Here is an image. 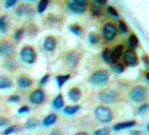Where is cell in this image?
I'll return each instance as SVG.
<instances>
[{
    "mask_svg": "<svg viewBox=\"0 0 149 135\" xmlns=\"http://www.w3.org/2000/svg\"><path fill=\"white\" fill-rule=\"evenodd\" d=\"M136 122L134 120H129V121L121 122L113 125V130L115 131H120L122 130H125L127 128H131L134 126H135Z\"/></svg>",
    "mask_w": 149,
    "mask_h": 135,
    "instance_id": "4fadbf2b",
    "label": "cell"
},
{
    "mask_svg": "<svg viewBox=\"0 0 149 135\" xmlns=\"http://www.w3.org/2000/svg\"><path fill=\"white\" fill-rule=\"evenodd\" d=\"M70 31L74 35L80 36L82 34V28L77 24H74L70 27Z\"/></svg>",
    "mask_w": 149,
    "mask_h": 135,
    "instance_id": "f546056e",
    "label": "cell"
},
{
    "mask_svg": "<svg viewBox=\"0 0 149 135\" xmlns=\"http://www.w3.org/2000/svg\"><path fill=\"white\" fill-rule=\"evenodd\" d=\"M107 13L109 14L110 16L113 17L114 19H119V15H118V12L114 8L111 6H109L107 8Z\"/></svg>",
    "mask_w": 149,
    "mask_h": 135,
    "instance_id": "e575fe53",
    "label": "cell"
},
{
    "mask_svg": "<svg viewBox=\"0 0 149 135\" xmlns=\"http://www.w3.org/2000/svg\"><path fill=\"white\" fill-rule=\"evenodd\" d=\"M124 51V47L122 45H119L118 47H116L113 51H111V57H112V62L113 63H117L120 57L121 56Z\"/></svg>",
    "mask_w": 149,
    "mask_h": 135,
    "instance_id": "2e32d148",
    "label": "cell"
},
{
    "mask_svg": "<svg viewBox=\"0 0 149 135\" xmlns=\"http://www.w3.org/2000/svg\"><path fill=\"white\" fill-rule=\"evenodd\" d=\"M109 74L106 70H98L90 77V82L94 86H104L107 83Z\"/></svg>",
    "mask_w": 149,
    "mask_h": 135,
    "instance_id": "6da1fadb",
    "label": "cell"
},
{
    "mask_svg": "<svg viewBox=\"0 0 149 135\" xmlns=\"http://www.w3.org/2000/svg\"><path fill=\"white\" fill-rule=\"evenodd\" d=\"M53 107L55 110H60L63 106V97L62 94H59L55 99L54 100L52 103Z\"/></svg>",
    "mask_w": 149,
    "mask_h": 135,
    "instance_id": "ffe728a7",
    "label": "cell"
},
{
    "mask_svg": "<svg viewBox=\"0 0 149 135\" xmlns=\"http://www.w3.org/2000/svg\"><path fill=\"white\" fill-rule=\"evenodd\" d=\"M32 84L33 82H32L31 79L27 77H21L17 80V85L19 88L22 89V90L29 88L32 85Z\"/></svg>",
    "mask_w": 149,
    "mask_h": 135,
    "instance_id": "9a60e30c",
    "label": "cell"
},
{
    "mask_svg": "<svg viewBox=\"0 0 149 135\" xmlns=\"http://www.w3.org/2000/svg\"><path fill=\"white\" fill-rule=\"evenodd\" d=\"M131 135H141V132L139 131L134 130V131H131Z\"/></svg>",
    "mask_w": 149,
    "mask_h": 135,
    "instance_id": "7dc6e473",
    "label": "cell"
},
{
    "mask_svg": "<svg viewBox=\"0 0 149 135\" xmlns=\"http://www.w3.org/2000/svg\"><path fill=\"white\" fill-rule=\"evenodd\" d=\"M146 97V90L141 86L134 87L130 92V97L134 102L140 103L145 100Z\"/></svg>",
    "mask_w": 149,
    "mask_h": 135,
    "instance_id": "5b68a950",
    "label": "cell"
},
{
    "mask_svg": "<svg viewBox=\"0 0 149 135\" xmlns=\"http://www.w3.org/2000/svg\"><path fill=\"white\" fill-rule=\"evenodd\" d=\"M111 68L116 73H121L125 71V67L121 63H114L111 64Z\"/></svg>",
    "mask_w": 149,
    "mask_h": 135,
    "instance_id": "83f0119b",
    "label": "cell"
},
{
    "mask_svg": "<svg viewBox=\"0 0 149 135\" xmlns=\"http://www.w3.org/2000/svg\"><path fill=\"white\" fill-rule=\"evenodd\" d=\"M39 126V120L35 118H30L25 123V128L27 130H34Z\"/></svg>",
    "mask_w": 149,
    "mask_h": 135,
    "instance_id": "e0dca14e",
    "label": "cell"
},
{
    "mask_svg": "<svg viewBox=\"0 0 149 135\" xmlns=\"http://www.w3.org/2000/svg\"><path fill=\"white\" fill-rule=\"evenodd\" d=\"M20 57L24 63L27 64H32L36 60V53L31 47H23L20 51Z\"/></svg>",
    "mask_w": 149,
    "mask_h": 135,
    "instance_id": "277c9868",
    "label": "cell"
},
{
    "mask_svg": "<svg viewBox=\"0 0 149 135\" xmlns=\"http://www.w3.org/2000/svg\"><path fill=\"white\" fill-rule=\"evenodd\" d=\"M93 2H94L96 4H97L98 6H104V5L106 4V3H107V1H106V0H93Z\"/></svg>",
    "mask_w": 149,
    "mask_h": 135,
    "instance_id": "ee69618b",
    "label": "cell"
},
{
    "mask_svg": "<svg viewBox=\"0 0 149 135\" xmlns=\"http://www.w3.org/2000/svg\"><path fill=\"white\" fill-rule=\"evenodd\" d=\"M68 9L75 14H83L86 11L87 2L85 0H70L67 4Z\"/></svg>",
    "mask_w": 149,
    "mask_h": 135,
    "instance_id": "7a4b0ae2",
    "label": "cell"
},
{
    "mask_svg": "<svg viewBox=\"0 0 149 135\" xmlns=\"http://www.w3.org/2000/svg\"><path fill=\"white\" fill-rule=\"evenodd\" d=\"M117 32V28L111 23H106L103 27V35L107 40H111L115 37Z\"/></svg>",
    "mask_w": 149,
    "mask_h": 135,
    "instance_id": "9c48e42d",
    "label": "cell"
},
{
    "mask_svg": "<svg viewBox=\"0 0 149 135\" xmlns=\"http://www.w3.org/2000/svg\"><path fill=\"white\" fill-rule=\"evenodd\" d=\"M49 135H62L61 132H60L59 130L56 129V130H54V131H52L49 134Z\"/></svg>",
    "mask_w": 149,
    "mask_h": 135,
    "instance_id": "f6af8a7d",
    "label": "cell"
},
{
    "mask_svg": "<svg viewBox=\"0 0 149 135\" xmlns=\"http://www.w3.org/2000/svg\"><path fill=\"white\" fill-rule=\"evenodd\" d=\"M75 135H89L87 134V133H84V132H79V133H77Z\"/></svg>",
    "mask_w": 149,
    "mask_h": 135,
    "instance_id": "c3c4849f",
    "label": "cell"
},
{
    "mask_svg": "<svg viewBox=\"0 0 149 135\" xmlns=\"http://www.w3.org/2000/svg\"><path fill=\"white\" fill-rule=\"evenodd\" d=\"M56 120H57V117H56V114L51 113V114L47 116V117L43 119L42 124L44 127H49L51 126V125H53V124L56 121Z\"/></svg>",
    "mask_w": 149,
    "mask_h": 135,
    "instance_id": "ac0fdd59",
    "label": "cell"
},
{
    "mask_svg": "<svg viewBox=\"0 0 149 135\" xmlns=\"http://www.w3.org/2000/svg\"><path fill=\"white\" fill-rule=\"evenodd\" d=\"M9 124V120L6 118L0 117V127H6Z\"/></svg>",
    "mask_w": 149,
    "mask_h": 135,
    "instance_id": "ab89813d",
    "label": "cell"
},
{
    "mask_svg": "<svg viewBox=\"0 0 149 135\" xmlns=\"http://www.w3.org/2000/svg\"><path fill=\"white\" fill-rule=\"evenodd\" d=\"M91 12L93 16H100V12H101V9H100V6H98L97 4H96L94 2H92V4L91 5Z\"/></svg>",
    "mask_w": 149,
    "mask_h": 135,
    "instance_id": "f1b7e54d",
    "label": "cell"
},
{
    "mask_svg": "<svg viewBox=\"0 0 149 135\" xmlns=\"http://www.w3.org/2000/svg\"><path fill=\"white\" fill-rule=\"evenodd\" d=\"M7 28H8L7 16L3 15L0 17V33H6Z\"/></svg>",
    "mask_w": 149,
    "mask_h": 135,
    "instance_id": "603a6c76",
    "label": "cell"
},
{
    "mask_svg": "<svg viewBox=\"0 0 149 135\" xmlns=\"http://www.w3.org/2000/svg\"><path fill=\"white\" fill-rule=\"evenodd\" d=\"M96 118L100 122L102 123H107L110 122L112 119L111 111L107 106H99L95 110Z\"/></svg>",
    "mask_w": 149,
    "mask_h": 135,
    "instance_id": "3957f363",
    "label": "cell"
},
{
    "mask_svg": "<svg viewBox=\"0 0 149 135\" xmlns=\"http://www.w3.org/2000/svg\"><path fill=\"white\" fill-rule=\"evenodd\" d=\"M65 60L70 68H74L79 63V56L76 52L70 51L66 55Z\"/></svg>",
    "mask_w": 149,
    "mask_h": 135,
    "instance_id": "8fae6325",
    "label": "cell"
},
{
    "mask_svg": "<svg viewBox=\"0 0 149 135\" xmlns=\"http://www.w3.org/2000/svg\"><path fill=\"white\" fill-rule=\"evenodd\" d=\"M142 60H143V62L145 63V65H146V66L148 67V60H148V56L145 55V56L142 58Z\"/></svg>",
    "mask_w": 149,
    "mask_h": 135,
    "instance_id": "bcb514c9",
    "label": "cell"
},
{
    "mask_svg": "<svg viewBox=\"0 0 149 135\" xmlns=\"http://www.w3.org/2000/svg\"><path fill=\"white\" fill-rule=\"evenodd\" d=\"M109 130L107 128L98 129L94 132V135H109Z\"/></svg>",
    "mask_w": 149,
    "mask_h": 135,
    "instance_id": "8d00e7d4",
    "label": "cell"
},
{
    "mask_svg": "<svg viewBox=\"0 0 149 135\" xmlns=\"http://www.w3.org/2000/svg\"><path fill=\"white\" fill-rule=\"evenodd\" d=\"M19 131V127L16 125H14V126H11L6 128L3 131V135H10L12 134H14L17 132Z\"/></svg>",
    "mask_w": 149,
    "mask_h": 135,
    "instance_id": "4dcf8cb0",
    "label": "cell"
},
{
    "mask_svg": "<svg viewBox=\"0 0 149 135\" xmlns=\"http://www.w3.org/2000/svg\"><path fill=\"white\" fill-rule=\"evenodd\" d=\"M124 60H125V63L129 67H134L138 64V62L137 54L132 49H128V50L125 51V54H124Z\"/></svg>",
    "mask_w": 149,
    "mask_h": 135,
    "instance_id": "ba28073f",
    "label": "cell"
},
{
    "mask_svg": "<svg viewBox=\"0 0 149 135\" xmlns=\"http://www.w3.org/2000/svg\"><path fill=\"white\" fill-rule=\"evenodd\" d=\"M80 90L78 88H72L69 91L68 93V95H69V97L70 98V100H73L74 102H77L80 100Z\"/></svg>",
    "mask_w": 149,
    "mask_h": 135,
    "instance_id": "d6986e66",
    "label": "cell"
},
{
    "mask_svg": "<svg viewBox=\"0 0 149 135\" xmlns=\"http://www.w3.org/2000/svg\"><path fill=\"white\" fill-rule=\"evenodd\" d=\"M70 77V74H67V75H61L56 77V83H57L58 88H61L63 86V85L65 83L68 81Z\"/></svg>",
    "mask_w": 149,
    "mask_h": 135,
    "instance_id": "cb8c5ba5",
    "label": "cell"
},
{
    "mask_svg": "<svg viewBox=\"0 0 149 135\" xmlns=\"http://www.w3.org/2000/svg\"><path fill=\"white\" fill-rule=\"evenodd\" d=\"M101 56H102L103 60H104L106 63H110V64L113 63L111 57V50H110L109 49L106 48V49H104L102 52V54H101Z\"/></svg>",
    "mask_w": 149,
    "mask_h": 135,
    "instance_id": "7402d4cb",
    "label": "cell"
},
{
    "mask_svg": "<svg viewBox=\"0 0 149 135\" xmlns=\"http://www.w3.org/2000/svg\"><path fill=\"white\" fill-rule=\"evenodd\" d=\"M80 110V106L78 105H75V106H66L63 110V112H64L65 114L67 115H74V113H76L78 111Z\"/></svg>",
    "mask_w": 149,
    "mask_h": 135,
    "instance_id": "d4e9b609",
    "label": "cell"
},
{
    "mask_svg": "<svg viewBox=\"0 0 149 135\" xmlns=\"http://www.w3.org/2000/svg\"><path fill=\"white\" fill-rule=\"evenodd\" d=\"M49 79V74H46V75H45L42 79H41V80H40V85H41V86H43V85L46 84L48 82Z\"/></svg>",
    "mask_w": 149,
    "mask_h": 135,
    "instance_id": "b9f144b4",
    "label": "cell"
},
{
    "mask_svg": "<svg viewBox=\"0 0 149 135\" xmlns=\"http://www.w3.org/2000/svg\"><path fill=\"white\" fill-rule=\"evenodd\" d=\"M23 29H18V30H16V32H15V34H14V39L16 40H19L21 38H22V35H23Z\"/></svg>",
    "mask_w": 149,
    "mask_h": 135,
    "instance_id": "74e56055",
    "label": "cell"
},
{
    "mask_svg": "<svg viewBox=\"0 0 149 135\" xmlns=\"http://www.w3.org/2000/svg\"><path fill=\"white\" fill-rule=\"evenodd\" d=\"M146 129H147V131H149V125H148V124L147 125V127H146Z\"/></svg>",
    "mask_w": 149,
    "mask_h": 135,
    "instance_id": "681fc988",
    "label": "cell"
},
{
    "mask_svg": "<svg viewBox=\"0 0 149 135\" xmlns=\"http://www.w3.org/2000/svg\"><path fill=\"white\" fill-rule=\"evenodd\" d=\"M44 100V93L42 90H36L29 96V101L33 104H42Z\"/></svg>",
    "mask_w": 149,
    "mask_h": 135,
    "instance_id": "30bf717a",
    "label": "cell"
},
{
    "mask_svg": "<svg viewBox=\"0 0 149 135\" xmlns=\"http://www.w3.org/2000/svg\"><path fill=\"white\" fill-rule=\"evenodd\" d=\"M56 45V41L55 38L53 36H48L46 38L44 42H43V48L46 51L52 52L54 51Z\"/></svg>",
    "mask_w": 149,
    "mask_h": 135,
    "instance_id": "5bb4252c",
    "label": "cell"
},
{
    "mask_svg": "<svg viewBox=\"0 0 149 135\" xmlns=\"http://www.w3.org/2000/svg\"><path fill=\"white\" fill-rule=\"evenodd\" d=\"M16 2H17L16 0H7V1L5 2V7L7 8V9H9V8L15 6L16 4Z\"/></svg>",
    "mask_w": 149,
    "mask_h": 135,
    "instance_id": "f35d334b",
    "label": "cell"
},
{
    "mask_svg": "<svg viewBox=\"0 0 149 135\" xmlns=\"http://www.w3.org/2000/svg\"><path fill=\"white\" fill-rule=\"evenodd\" d=\"M88 40H89V42L91 44L95 45L98 42L99 38H98V35L96 33H91L89 35Z\"/></svg>",
    "mask_w": 149,
    "mask_h": 135,
    "instance_id": "1f68e13d",
    "label": "cell"
},
{
    "mask_svg": "<svg viewBox=\"0 0 149 135\" xmlns=\"http://www.w3.org/2000/svg\"><path fill=\"white\" fill-rule=\"evenodd\" d=\"M29 111V107L27 106H23L22 107H20L19 109L18 110V113L19 114H22V113H28Z\"/></svg>",
    "mask_w": 149,
    "mask_h": 135,
    "instance_id": "7bdbcfd3",
    "label": "cell"
},
{
    "mask_svg": "<svg viewBox=\"0 0 149 135\" xmlns=\"http://www.w3.org/2000/svg\"><path fill=\"white\" fill-rule=\"evenodd\" d=\"M138 40L137 36L135 35H134V34H131L129 38H128V40H127V46L131 49H134V48L138 47Z\"/></svg>",
    "mask_w": 149,
    "mask_h": 135,
    "instance_id": "484cf974",
    "label": "cell"
},
{
    "mask_svg": "<svg viewBox=\"0 0 149 135\" xmlns=\"http://www.w3.org/2000/svg\"><path fill=\"white\" fill-rule=\"evenodd\" d=\"M15 13L19 17H26L27 19H32L35 16L33 9L29 5H20L16 8Z\"/></svg>",
    "mask_w": 149,
    "mask_h": 135,
    "instance_id": "8992f818",
    "label": "cell"
},
{
    "mask_svg": "<svg viewBox=\"0 0 149 135\" xmlns=\"http://www.w3.org/2000/svg\"><path fill=\"white\" fill-rule=\"evenodd\" d=\"M5 66L10 70H14L16 68V63L14 60H6L5 63Z\"/></svg>",
    "mask_w": 149,
    "mask_h": 135,
    "instance_id": "d6a6232c",
    "label": "cell"
},
{
    "mask_svg": "<svg viewBox=\"0 0 149 135\" xmlns=\"http://www.w3.org/2000/svg\"><path fill=\"white\" fill-rule=\"evenodd\" d=\"M118 99V94L111 90L101 91L99 94V100L104 104H113Z\"/></svg>",
    "mask_w": 149,
    "mask_h": 135,
    "instance_id": "52a82bcc",
    "label": "cell"
},
{
    "mask_svg": "<svg viewBox=\"0 0 149 135\" xmlns=\"http://www.w3.org/2000/svg\"><path fill=\"white\" fill-rule=\"evenodd\" d=\"M118 28L120 29V31L124 34H126L128 32V28H127V25L123 21L119 22V23H118Z\"/></svg>",
    "mask_w": 149,
    "mask_h": 135,
    "instance_id": "836d02e7",
    "label": "cell"
},
{
    "mask_svg": "<svg viewBox=\"0 0 149 135\" xmlns=\"http://www.w3.org/2000/svg\"><path fill=\"white\" fill-rule=\"evenodd\" d=\"M9 102H11V103H17L20 100V97L18 95H13L11 96L8 99Z\"/></svg>",
    "mask_w": 149,
    "mask_h": 135,
    "instance_id": "60d3db41",
    "label": "cell"
},
{
    "mask_svg": "<svg viewBox=\"0 0 149 135\" xmlns=\"http://www.w3.org/2000/svg\"><path fill=\"white\" fill-rule=\"evenodd\" d=\"M148 105L147 104H142V105H141L138 107V111H137V113L139 114V115H142V114H144L148 111Z\"/></svg>",
    "mask_w": 149,
    "mask_h": 135,
    "instance_id": "d590c367",
    "label": "cell"
},
{
    "mask_svg": "<svg viewBox=\"0 0 149 135\" xmlns=\"http://www.w3.org/2000/svg\"><path fill=\"white\" fill-rule=\"evenodd\" d=\"M48 4H49V1H47V0H41V1H40L39 4H38V13L42 14L47 8Z\"/></svg>",
    "mask_w": 149,
    "mask_h": 135,
    "instance_id": "4316f807",
    "label": "cell"
},
{
    "mask_svg": "<svg viewBox=\"0 0 149 135\" xmlns=\"http://www.w3.org/2000/svg\"><path fill=\"white\" fill-rule=\"evenodd\" d=\"M13 53L14 48L13 45L10 44L9 42H5L2 44H0V54L9 56L13 55Z\"/></svg>",
    "mask_w": 149,
    "mask_h": 135,
    "instance_id": "7c38bea8",
    "label": "cell"
},
{
    "mask_svg": "<svg viewBox=\"0 0 149 135\" xmlns=\"http://www.w3.org/2000/svg\"><path fill=\"white\" fill-rule=\"evenodd\" d=\"M12 86V81L5 77H0V90L9 89Z\"/></svg>",
    "mask_w": 149,
    "mask_h": 135,
    "instance_id": "44dd1931",
    "label": "cell"
}]
</instances>
